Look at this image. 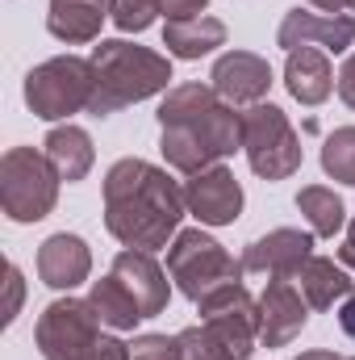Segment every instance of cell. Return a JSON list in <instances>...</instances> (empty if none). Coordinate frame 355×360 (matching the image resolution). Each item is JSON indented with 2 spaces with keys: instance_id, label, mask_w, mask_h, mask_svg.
Here are the masks:
<instances>
[{
  "instance_id": "6da1fadb",
  "label": "cell",
  "mask_w": 355,
  "mask_h": 360,
  "mask_svg": "<svg viewBox=\"0 0 355 360\" xmlns=\"http://www.w3.org/2000/svg\"><path fill=\"white\" fill-rule=\"evenodd\" d=\"M184 214V188L168 176V168L130 155L105 172V226L117 243L138 252L168 248L180 235Z\"/></svg>"
},
{
  "instance_id": "7a4b0ae2",
  "label": "cell",
  "mask_w": 355,
  "mask_h": 360,
  "mask_svg": "<svg viewBox=\"0 0 355 360\" xmlns=\"http://www.w3.org/2000/svg\"><path fill=\"white\" fill-rule=\"evenodd\" d=\"M159 151L168 168L196 176L226 155L243 151V113L222 101L213 84H176L159 105Z\"/></svg>"
},
{
  "instance_id": "3957f363",
  "label": "cell",
  "mask_w": 355,
  "mask_h": 360,
  "mask_svg": "<svg viewBox=\"0 0 355 360\" xmlns=\"http://www.w3.org/2000/svg\"><path fill=\"white\" fill-rule=\"evenodd\" d=\"M92 72H96V92H92L88 113L109 117L126 105H138L147 96H159L172 84V63L159 51L134 46L126 38H109L92 51Z\"/></svg>"
},
{
  "instance_id": "277c9868",
  "label": "cell",
  "mask_w": 355,
  "mask_h": 360,
  "mask_svg": "<svg viewBox=\"0 0 355 360\" xmlns=\"http://www.w3.org/2000/svg\"><path fill=\"white\" fill-rule=\"evenodd\" d=\"M168 276L180 285V293L188 302H205L209 293L243 281V260H234L213 235L192 226L168 243Z\"/></svg>"
},
{
  "instance_id": "5b68a950",
  "label": "cell",
  "mask_w": 355,
  "mask_h": 360,
  "mask_svg": "<svg viewBox=\"0 0 355 360\" xmlns=\"http://www.w3.org/2000/svg\"><path fill=\"white\" fill-rule=\"evenodd\" d=\"M59 172L46 151L8 147L0 155V205L13 222H42L59 201Z\"/></svg>"
},
{
  "instance_id": "8992f818",
  "label": "cell",
  "mask_w": 355,
  "mask_h": 360,
  "mask_svg": "<svg viewBox=\"0 0 355 360\" xmlns=\"http://www.w3.org/2000/svg\"><path fill=\"white\" fill-rule=\"evenodd\" d=\"M92 92H96V72H92V59H80V55L46 59L25 76V105L42 122H59L88 109Z\"/></svg>"
},
{
  "instance_id": "52a82bcc",
  "label": "cell",
  "mask_w": 355,
  "mask_h": 360,
  "mask_svg": "<svg viewBox=\"0 0 355 360\" xmlns=\"http://www.w3.org/2000/svg\"><path fill=\"white\" fill-rule=\"evenodd\" d=\"M243 151L251 172L264 180H288L301 168V139L280 105L260 101L243 113Z\"/></svg>"
},
{
  "instance_id": "ba28073f",
  "label": "cell",
  "mask_w": 355,
  "mask_h": 360,
  "mask_svg": "<svg viewBox=\"0 0 355 360\" xmlns=\"http://www.w3.org/2000/svg\"><path fill=\"white\" fill-rule=\"evenodd\" d=\"M196 310H201V327L209 331V340L230 360H247L255 352V344H260V297H251L243 281L209 293L205 302H196Z\"/></svg>"
},
{
  "instance_id": "9c48e42d",
  "label": "cell",
  "mask_w": 355,
  "mask_h": 360,
  "mask_svg": "<svg viewBox=\"0 0 355 360\" xmlns=\"http://www.w3.org/2000/svg\"><path fill=\"white\" fill-rule=\"evenodd\" d=\"M100 340V314L88 297H59L38 314L34 344L42 360H88Z\"/></svg>"
},
{
  "instance_id": "30bf717a",
  "label": "cell",
  "mask_w": 355,
  "mask_h": 360,
  "mask_svg": "<svg viewBox=\"0 0 355 360\" xmlns=\"http://www.w3.org/2000/svg\"><path fill=\"white\" fill-rule=\"evenodd\" d=\"M276 46L297 51V46H322V51H351L355 46V13H318V8H293L284 13L276 30Z\"/></svg>"
},
{
  "instance_id": "8fae6325",
  "label": "cell",
  "mask_w": 355,
  "mask_h": 360,
  "mask_svg": "<svg viewBox=\"0 0 355 360\" xmlns=\"http://www.w3.org/2000/svg\"><path fill=\"white\" fill-rule=\"evenodd\" d=\"M184 205L201 226H230L243 214V184L230 168L213 164L184 180Z\"/></svg>"
},
{
  "instance_id": "7c38bea8",
  "label": "cell",
  "mask_w": 355,
  "mask_h": 360,
  "mask_svg": "<svg viewBox=\"0 0 355 360\" xmlns=\"http://www.w3.org/2000/svg\"><path fill=\"white\" fill-rule=\"evenodd\" d=\"M305 319H309L305 293L284 276H267L264 293H260V344H267V348L293 344L301 335Z\"/></svg>"
},
{
  "instance_id": "4fadbf2b",
  "label": "cell",
  "mask_w": 355,
  "mask_h": 360,
  "mask_svg": "<svg viewBox=\"0 0 355 360\" xmlns=\"http://www.w3.org/2000/svg\"><path fill=\"white\" fill-rule=\"evenodd\" d=\"M309 256H314V231L280 226V231L260 235L255 243H247V252H243V272H264V276H284V281H293Z\"/></svg>"
},
{
  "instance_id": "5bb4252c",
  "label": "cell",
  "mask_w": 355,
  "mask_h": 360,
  "mask_svg": "<svg viewBox=\"0 0 355 360\" xmlns=\"http://www.w3.org/2000/svg\"><path fill=\"white\" fill-rule=\"evenodd\" d=\"M213 89L230 105H260L272 89V63L255 51H226L213 72H209Z\"/></svg>"
},
{
  "instance_id": "9a60e30c",
  "label": "cell",
  "mask_w": 355,
  "mask_h": 360,
  "mask_svg": "<svg viewBox=\"0 0 355 360\" xmlns=\"http://www.w3.org/2000/svg\"><path fill=\"white\" fill-rule=\"evenodd\" d=\"M113 276H121L126 289L138 297L142 319H155V314L168 310V302H172V281H168V272L155 264L151 252H138V248L117 252V256H113Z\"/></svg>"
},
{
  "instance_id": "2e32d148",
  "label": "cell",
  "mask_w": 355,
  "mask_h": 360,
  "mask_svg": "<svg viewBox=\"0 0 355 360\" xmlns=\"http://www.w3.org/2000/svg\"><path fill=\"white\" fill-rule=\"evenodd\" d=\"M92 272V252L88 243L80 239V235H67V231H59V235H51L42 248H38V276H42V285H51V289H76V285H84Z\"/></svg>"
},
{
  "instance_id": "e0dca14e",
  "label": "cell",
  "mask_w": 355,
  "mask_h": 360,
  "mask_svg": "<svg viewBox=\"0 0 355 360\" xmlns=\"http://www.w3.org/2000/svg\"><path fill=\"white\" fill-rule=\"evenodd\" d=\"M113 17V0H51L46 8V30L76 46V42H96L100 25Z\"/></svg>"
},
{
  "instance_id": "ac0fdd59",
  "label": "cell",
  "mask_w": 355,
  "mask_h": 360,
  "mask_svg": "<svg viewBox=\"0 0 355 360\" xmlns=\"http://www.w3.org/2000/svg\"><path fill=\"white\" fill-rule=\"evenodd\" d=\"M284 84H288V92L301 105H322L335 92L339 76H335V68H330V59H326L322 46H297V51H288Z\"/></svg>"
},
{
  "instance_id": "d6986e66",
  "label": "cell",
  "mask_w": 355,
  "mask_h": 360,
  "mask_svg": "<svg viewBox=\"0 0 355 360\" xmlns=\"http://www.w3.org/2000/svg\"><path fill=\"white\" fill-rule=\"evenodd\" d=\"M293 281H297V289L305 293L309 310H330L335 302H347L351 289H355L351 272L343 269V264H335V260H326V256H309Z\"/></svg>"
},
{
  "instance_id": "ffe728a7",
  "label": "cell",
  "mask_w": 355,
  "mask_h": 360,
  "mask_svg": "<svg viewBox=\"0 0 355 360\" xmlns=\"http://www.w3.org/2000/svg\"><path fill=\"white\" fill-rule=\"evenodd\" d=\"M163 46L168 55L176 59H201V55H213L217 46H226V25L209 13H196V17H180L163 25Z\"/></svg>"
},
{
  "instance_id": "44dd1931",
  "label": "cell",
  "mask_w": 355,
  "mask_h": 360,
  "mask_svg": "<svg viewBox=\"0 0 355 360\" xmlns=\"http://www.w3.org/2000/svg\"><path fill=\"white\" fill-rule=\"evenodd\" d=\"M42 151H46V160L55 164V172L67 180V184L84 180L92 172V164H96L88 130H84V126H72V122H67V126H55V130L46 134Z\"/></svg>"
},
{
  "instance_id": "7402d4cb",
  "label": "cell",
  "mask_w": 355,
  "mask_h": 360,
  "mask_svg": "<svg viewBox=\"0 0 355 360\" xmlns=\"http://www.w3.org/2000/svg\"><path fill=\"white\" fill-rule=\"evenodd\" d=\"M88 302H92V310L100 314V323L113 327V331H134V327L142 323V306H138V297L126 289L121 276L96 281L92 293H88Z\"/></svg>"
},
{
  "instance_id": "603a6c76",
  "label": "cell",
  "mask_w": 355,
  "mask_h": 360,
  "mask_svg": "<svg viewBox=\"0 0 355 360\" xmlns=\"http://www.w3.org/2000/svg\"><path fill=\"white\" fill-rule=\"evenodd\" d=\"M297 210H301V218L309 222V231H314L318 239H335V235L343 231V222H347L343 197H339L335 188H326V184H305V188L297 193Z\"/></svg>"
},
{
  "instance_id": "cb8c5ba5",
  "label": "cell",
  "mask_w": 355,
  "mask_h": 360,
  "mask_svg": "<svg viewBox=\"0 0 355 360\" xmlns=\"http://www.w3.org/2000/svg\"><path fill=\"white\" fill-rule=\"evenodd\" d=\"M322 168H326V176L355 188V126H339L322 143Z\"/></svg>"
},
{
  "instance_id": "d4e9b609",
  "label": "cell",
  "mask_w": 355,
  "mask_h": 360,
  "mask_svg": "<svg viewBox=\"0 0 355 360\" xmlns=\"http://www.w3.org/2000/svg\"><path fill=\"white\" fill-rule=\"evenodd\" d=\"M155 17H159V8L151 0H113V25L121 34H142L155 25Z\"/></svg>"
},
{
  "instance_id": "484cf974",
  "label": "cell",
  "mask_w": 355,
  "mask_h": 360,
  "mask_svg": "<svg viewBox=\"0 0 355 360\" xmlns=\"http://www.w3.org/2000/svg\"><path fill=\"white\" fill-rule=\"evenodd\" d=\"M130 360H180V335H138Z\"/></svg>"
},
{
  "instance_id": "4316f807",
  "label": "cell",
  "mask_w": 355,
  "mask_h": 360,
  "mask_svg": "<svg viewBox=\"0 0 355 360\" xmlns=\"http://www.w3.org/2000/svg\"><path fill=\"white\" fill-rule=\"evenodd\" d=\"M180 360H230V356L209 340L205 327H188V331H180Z\"/></svg>"
},
{
  "instance_id": "83f0119b",
  "label": "cell",
  "mask_w": 355,
  "mask_h": 360,
  "mask_svg": "<svg viewBox=\"0 0 355 360\" xmlns=\"http://www.w3.org/2000/svg\"><path fill=\"white\" fill-rule=\"evenodd\" d=\"M4 285H8V297H4V314H0V323L13 327V319L21 314V297H25V281H21V269H17V264L4 269Z\"/></svg>"
},
{
  "instance_id": "f1b7e54d",
  "label": "cell",
  "mask_w": 355,
  "mask_h": 360,
  "mask_svg": "<svg viewBox=\"0 0 355 360\" xmlns=\"http://www.w3.org/2000/svg\"><path fill=\"white\" fill-rule=\"evenodd\" d=\"M151 4H155L168 21H180V17H196L209 0H151Z\"/></svg>"
},
{
  "instance_id": "f546056e",
  "label": "cell",
  "mask_w": 355,
  "mask_h": 360,
  "mask_svg": "<svg viewBox=\"0 0 355 360\" xmlns=\"http://www.w3.org/2000/svg\"><path fill=\"white\" fill-rule=\"evenodd\" d=\"M339 96H343L347 109H355V55L343 63V72H339Z\"/></svg>"
},
{
  "instance_id": "4dcf8cb0",
  "label": "cell",
  "mask_w": 355,
  "mask_h": 360,
  "mask_svg": "<svg viewBox=\"0 0 355 360\" xmlns=\"http://www.w3.org/2000/svg\"><path fill=\"white\" fill-rule=\"evenodd\" d=\"M339 260H343V269L355 272V222L347 226V239H343V248H339Z\"/></svg>"
},
{
  "instance_id": "1f68e13d",
  "label": "cell",
  "mask_w": 355,
  "mask_h": 360,
  "mask_svg": "<svg viewBox=\"0 0 355 360\" xmlns=\"http://www.w3.org/2000/svg\"><path fill=\"white\" fill-rule=\"evenodd\" d=\"M318 13H355V0H309Z\"/></svg>"
},
{
  "instance_id": "d6a6232c",
  "label": "cell",
  "mask_w": 355,
  "mask_h": 360,
  "mask_svg": "<svg viewBox=\"0 0 355 360\" xmlns=\"http://www.w3.org/2000/svg\"><path fill=\"white\" fill-rule=\"evenodd\" d=\"M339 327H343V331L355 340V293L343 302V310H339Z\"/></svg>"
},
{
  "instance_id": "836d02e7",
  "label": "cell",
  "mask_w": 355,
  "mask_h": 360,
  "mask_svg": "<svg viewBox=\"0 0 355 360\" xmlns=\"http://www.w3.org/2000/svg\"><path fill=\"white\" fill-rule=\"evenodd\" d=\"M297 360H343V356H335V352H326V348H309V352H301Z\"/></svg>"
},
{
  "instance_id": "e575fe53",
  "label": "cell",
  "mask_w": 355,
  "mask_h": 360,
  "mask_svg": "<svg viewBox=\"0 0 355 360\" xmlns=\"http://www.w3.org/2000/svg\"><path fill=\"white\" fill-rule=\"evenodd\" d=\"M351 360H355V356H351Z\"/></svg>"
}]
</instances>
